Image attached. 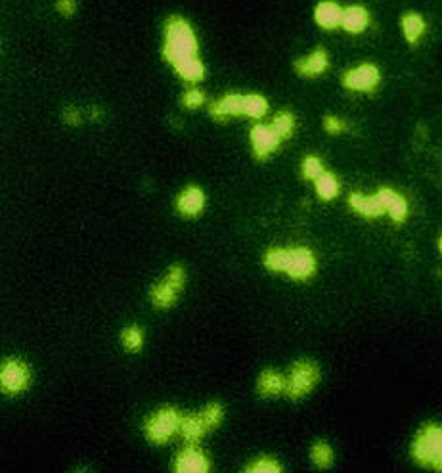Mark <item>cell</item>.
I'll use <instances>...</instances> for the list:
<instances>
[{
    "instance_id": "83f0119b",
    "label": "cell",
    "mask_w": 442,
    "mask_h": 473,
    "mask_svg": "<svg viewBox=\"0 0 442 473\" xmlns=\"http://www.w3.org/2000/svg\"><path fill=\"white\" fill-rule=\"evenodd\" d=\"M201 414V418H203L205 425H207V429L213 431V429H217L218 425L222 424V420H225V408L218 405V403H211V405H207L203 410L199 412Z\"/></svg>"
},
{
    "instance_id": "30bf717a",
    "label": "cell",
    "mask_w": 442,
    "mask_h": 473,
    "mask_svg": "<svg viewBox=\"0 0 442 473\" xmlns=\"http://www.w3.org/2000/svg\"><path fill=\"white\" fill-rule=\"evenodd\" d=\"M175 469L178 473H205L211 469V464L203 450L188 443V446L182 448L175 458Z\"/></svg>"
},
{
    "instance_id": "7a4b0ae2",
    "label": "cell",
    "mask_w": 442,
    "mask_h": 473,
    "mask_svg": "<svg viewBox=\"0 0 442 473\" xmlns=\"http://www.w3.org/2000/svg\"><path fill=\"white\" fill-rule=\"evenodd\" d=\"M412 458L419 466L442 472V424H427L412 443Z\"/></svg>"
},
{
    "instance_id": "836d02e7",
    "label": "cell",
    "mask_w": 442,
    "mask_h": 473,
    "mask_svg": "<svg viewBox=\"0 0 442 473\" xmlns=\"http://www.w3.org/2000/svg\"><path fill=\"white\" fill-rule=\"evenodd\" d=\"M63 117H65V121H68V125H79V121H81V113H79V111H77V110H73V108H69V110H65Z\"/></svg>"
},
{
    "instance_id": "ac0fdd59",
    "label": "cell",
    "mask_w": 442,
    "mask_h": 473,
    "mask_svg": "<svg viewBox=\"0 0 442 473\" xmlns=\"http://www.w3.org/2000/svg\"><path fill=\"white\" fill-rule=\"evenodd\" d=\"M209 113L217 121H226L230 117L244 115V94H226L209 106Z\"/></svg>"
},
{
    "instance_id": "4316f807",
    "label": "cell",
    "mask_w": 442,
    "mask_h": 473,
    "mask_svg": "<svg viewBox=\"0 0 442 473\" xmlns=\"http://www.w3.org/2000/svg\"><path fill=\"white\" fill-rule=\"evenodd\" d=\"M121 341L125 349L130 351V353H138L144 345L142 329L138 328V326H129V328H125L121 334Z\"/></svg>"
},
{
    "instance_id": "f1b7e54d",
    "label": "cell",
    "mask_w": 442,
    "mask_h": 473,
    "mask_svg": "<svg viewBox=\"0 0 442 473\" xmlns=\"http://www.w3.org/2000/svg\"><path fill=\"white\" fill-rule=\"evenodd\" d=\"M301 171H303V177L306 180H316L322 172H326V169H324V163L318 156H306L303 159V165H301Z\"/></svg>"
},
{
    "instance_id": "d6a6232c",
    "label": "cell",
    "mask_w": 442,
    "mask_h": 473,
    "mask_svg": "<svg viewBox=\"0 0 442 473\" xmlns=\"http://www.w3.org/2000/svg\"><path fill=\"white\" fill-rule=\"evenodd\" d=\"M56 12L63 18H71V15H75L77 12V0H56L54 2Z\"/></svg>"
},
{
    "instance_id": "9c48e42d",
    "label": "cell",
    "mask_w": 442,
    "mask_h": 473,
    "mask_svg": "<svg viewBox=\"0 0 442 473\" xmlns=\"http://www.w3.org/2000/svg\"><path fill=\"white\" fill-rule=\"evenodd\" d=\"M286 272L293 280H308L316 272V255L308 247L289 249V265Z\"/></svg>"
},
{
    "instance_id": "603a6c76",
    "label": "cell",
    "mask_w": 442,
    "mask_h": 473,
    "mask_svg": "<svg viewBox=\"0 0 442 473\" xmlns=\"http://www.w3.org/2000/svg\"><path fill=\"white\" fill-rule=\"evenodd\" d=\"M268 111V100L260 94H245L244 96V115L251 119H260Z\"/></svg>"
},
{
    "instance_id": "f546056e",
    "label": "cell",
    "mask_w": 442,
    "mask_h": 473,
    "mask_svg": "<svg viewBox=\"0 0 442 473\" xmlns=\"http://www.w3.org/2000/svg\"><path fill=\"white\" fill-rule=\"evenodd\" d=\"M245 472L249 473H279L282 466L274 458H257L253 464L247 466Z\"/></svg>"
},
{
    "instance_id": "d4e9b609",
    "label": "cell",
    "mask_w": 442,
    "mask_h": 473,
    "mask_svg": "<svg viewBox=\"0 0 442 473\" xmlns=\"http://www.w3.org/2000/svg\"><path fill=\"white\" fill-rule=\"evenodd\" d=\"M289 265V249H270L265 255V267L272 272H286Z\"/></svg>"
},
{
    "instance_id": "2e32d148",
    "label": "cell",
    "mask_w": 442,
    "mask_h": 473,
    "mask_svg": "<svg viewBox=\"0 0 442 473\" xmlns=\"http://www.w3.org/2000/svg\"><path fill=\"white\" fill-rule=\"evenodd\" d=\"M348 207L354 213L366 217V219H379L383 215H387L385 207L375 194L374 196H364L360 192H351L348 194Z\"/></svg>"
},
{
    "instance_id": "ba28073f",
    "label": "cell",
    "mask_w": 442,
    "mask_h": 473,
    "mask_svg": "<svg viewBox=\"0 0 442 473\" xmlns=\"http://www.w3.org/2000/svg\"><path fill=\"white\" fill-rule=\"evenodd\" d=\"M249 140H251V148L255 158L266 159L272 156L274 151L278 150L279 144L284 142L272 125L257 123L249 132Z\"/></svg>"
},
{
    "instance_id": "5bb4252c",
    "label": "cell",
    "mask_w": 442,
    "mask_h": 473,
    "mask_svg": "<svg viewBox=\"0 0 442 473\" xmlns=\"http://www.w3.org/2000/svg\"><path fill=\"white\" fill-rule=\"evenodd\" d=\"M312 18L316 25L326 31H335L341 29V20H343V6L337 0H320L314 6Z\"/></svg>"
},
{
    "instance_id": "44dd1931",
    "label": "cell",
    "mask_w": 442,
    "mask_h": 473,
    "mask_svg": "<svg viewBox=\"0 0 442 473\" xmlns=\"http://www.w3.org/2000/svg\"><path fill=\"white\" fill-rule=\"evenodd\" d=\"M175 71L182 77L184 81L190 82V84H198L199 81L205 79V65L203 62L198 58H190V60H184V62L175 65Z\"/></svg>"
},
{
    "instance_id": "52a82bcc",
    "label": "cell",
    "mask_w": 442,
    "mask_h": 473,
    "mask_svg": "<svg viewBox=\"0 0 442 473\" xmlns=\"http://www.w3.org/2000/svg\"><path fill=\"white\" fill-rule=\"evenodd\" d=\"M31 384V372H29L27 364L15 358H8L6 362L2 364V372H0V385L2 391L8 395H18V393L25 391Z\"/></svg>"
},
{
    "instance_id": "e0dca14e",
    "label": "cell",
    "mask_w": 442,
    "mask_h": 473,
    "mask_svg": "<svg viewBox=\"0 0 442 473\" xmlns=\"http://www.w3.org/2000/svg\"><path fill=\"white\" fill-rule=\"evenodd\" d=\"M400 33L404 37V41L414 46L427 33V21L419 12H414V10L404 12L400 15Z\"/></svg>"
},
{
    "instance_id": "7c38bea8",
    "label": "cell",
    "mask_w": 442,
    "mask_h": 473,
    "mask_svg": "<svg viewBox=\"0 0 442 473\" xmlns=\"http://www.w3.org/2000/svg\"><path fill=\"white\" fill-rule=\"evenodd\" d=\"M375 196L379 198V201H381L383 207H385V213L391 217L393 222L400 225V222H404V220L408 219L410 207L408 201H406V198H404L402 194H398L396 190H393V188H379V190L375 192Z\"/></svg>"
},
{
    "instance_id": "3957f363",
    "label": "cell",
    "mask_w": 442,
    "mask_h": 473,
    "mask_svg": "<svg viewBox=\"0 0 442 473\" xmlns=\"http://www.w3.org/2000/svg\"><path fill=\"white\" fill-rule=\"evenodd\" d=\"M180 424H182V414L177 408L167 406L146 420L144 435L153 445H167L177 433H180Z\"/></svg>"
},
{
    "instance_id": "4fadbf2b",
    "label": "cell",
    "mask_w": 442,
    "mask_h": 473,
    "mask_svg": "<svg viewBox=\"0 0 442 473\" xmlns=\"http://www.w3.org/2000/svg\"><path fill=\"white\" fill-rule=\"evenodd\" d=\"M175 207L182 217L194 219L205 209V194L198 186H186L175 199Z\"/></svg>"
},
{
    "instance_id": "cb8c5ba5",
    "label": "cell",
    "mask_w": 442,
    "mask_h": 473,
    "mask_svg": "<svg viewBox=\"0 0 442 473\" xmlns=\"http://www.w3.org/2000/svg\"><path fill=\"white\" fill-rule=\"evenodd\" d=\"M310 460L314 462V466L329 467L334 464V448L327 445L326 441H316L310 446Z\"/></svg>"
},
{
    "instance_id": "4dcf8cb0",
    "label": "cell",
    "mask_w": 442,
    "mask_h": 473,
    "mask_svg": "<svg viewBox=\"0 0 442 473\" xmlns=\"http://www.w3.org/2000/svg\"><path fill=\"white\" fill-rule=\"evenodd\" d=\"M203 103H205V96H203V92H201L199 89L190 87V89L186 90V92L182 94V106L186 108V110H199Z\"/></svg>"
},
{
    "instance_id": "6da1fadb",
    "label": "cell",
    "mask_w": 442,
    "mask_h": 473,
    "mask_svg": "<svg viewBox=\"0 0 442 473\" xmlns=\"http://www.w3.org/2000/svg\"><path fill=\"white\" fill-rule=\"evenodd\" d=\"M199 44L196 31L182 15H170L163 27V58L175 68L177 63L198 58Z\"/></svg>"
},
{
    "instance_id": "8fae6325",
    "label": "cell",
    "mask_w": 442,
    "mask_h": 473,
    "mask_svg": "<svg viewBox=\"0 0 442 473\" xmlns=\"http://www.w3.org/2000/svg\"><path fill=\"white\" fill-rule=\"evenodd\" d=\"M329 68V54L324 49L312 50L310 54H306L305 58H299L293 62V69L299 77L305 79H312V77L324 75Z\"/></svg>"
},
{
    "instance_id": "d6986e66",
    "label": "cell",
    "mask_w": 442,
    "mask_h": 473,
    "mask_svg": "<svg viewBox=\"0 0 442 473\" xmlns=\"http://www.w3.org/2000/svg\"><path fill=\"white\" fill-rule=\"evenodd\" d=\"M286 387H287V377L274 370H265L260 374L259 381H257V391H259L260 397L265 398L286 395Z\"/></svg>"
},
{
    "instance_id": "8992f818",
    "label": "cell",
    "mask_w": 442,
    "mask_h": 473,
    "mask_svg": "<svg viewBox=\"0 0 442 473\" xmlns=\"http://www.w3.org/2000/svg\"><path fill=\"white\" fill-rule=\"evenodd\" d=\"M341 84L351 92L372 94L381 84V71L375 63H360L341 75Z\"/></svg>"
},
{
    "instance_id": "277c9868",
    "label": "cell",
    "mask_w": 442,
    "mask_h": 473,
    "mask_svg": "<svg viewBox=\"0 0 442 473\" xmlns=\"http://www.w3.org/2000/svg\"><path fill=\"white\" fill-rule=\"evenodd\" d=\"M320 381V368L312 360H299L293 364L291 372L287 376L286 395L291 401H299L312 391L314 387Z\"/></svg>"
},
{
    "instance_id": "484cf974",
    "label": "cell",
    "mask_w": 442,
    "mask_h": 473,
    "mask_svg": "<svg viewBox=\"0 0 442 473\" xmlns=\"http://www.w3.org/2000/svg\"><path fill=\"white\" fill-rule=\"evenodd\" d=\"M270 125L276 129V132L282 137V140H287L295 132V115H293L291 111H279V113L274 115Z\"/></svg>"
},
{
    "instance_id": "7402d4cb",
    "label": "cell",
    "mask_w": 442,
    "mask_h": 473,
    "mask_svg": "<svg viewBox=\"0 0 442 473\" xmlns=\"http://www.w3.org/2000/svg\"><path fill=\"white\" fill-rule=\"evenodd\" d=\"M314 188H316V194L320 196L324 201H332V199H335L337 196H339V180H337V177H335L334 172H322L318 179L314 180Z\"/></svg>"
},
{
    "instance_id": "5b68a950",
    "label": "cell",
    "mask_w": 442,
    "mask_h": 473,
    "mask_svg": "<svg viewBox=\"0 0 442 473\" xmlns=\"http://www.w3.org/2000/svg\"><path fill=\"white\" fill-rule=\"evenodd\" d=\"M184 282H186V272L180 265L169 268V272L163 276V280H159L151 288L150 297L151 303L156 309H170L175 303L178 301V297L182 294Z\"/></svg>"
},
{
    "instance_id": "e575fe53",
    "label": "cell",
    "mask_w": 442,
    "mask_h": 473,
    "mask_svg": "<svg viewBox=\"0 0 442 473\" xmlns=\"http://www.w3.org/2000/svg\"><path fill=\"white\" fill-rule=\"evenodd\" d=\"M438 251L442 253V236H441V240H438Z\"/></svg>"
},
{
    "instance_id": "9a60e30c",
    "label": "cell",
    "mask_w": 442,
    "mask_h": 473,
    "mask_svg": "<svg viewBox=\"0 0 442 473\" xmlns=\"http://www.w3.org/2000/svg\"><path fill=\"white\" fill-rule=\"evenodd\" d=\"M372 14L367 12L366 6L362 4H348L343 8V20H341V29L348 34H362L370 27Z\"/></svg>"
},
{
    "instance_id": "ffe728a7",
    "label": "cell",
    "mask_w": 442,
    "mask_h": 473,
    "mask_svg": "<svg viewBox=\"0 0 442 473\" xmlns=\"http://www.w3.org/2000/svg\"><path fill=\"white\" fill-rule=\"evenodd\" d=\"M205 433H209L207 425H205L201 414H190V416H182V424H180V435L188 441L190 445H196L201 441Z\"/></svg>"
},
{
    "instance_id": "1f68e13d",
    "label": "cell",
    "mask_w": 442,
    "mask_h": 473,
    "mask_svg": "<svg viewBox=\"0 0 442 473\" xmlns=\"http://www.w3.org/2000/svg\"><path fill=\"white\" fill-rule=\"evenodd\" d=\"M322 127H324V131L327 134H332V137H339L343 132L347 131V123L337 115H326L322 119Z\"/></svg>"
}]
</instances>
